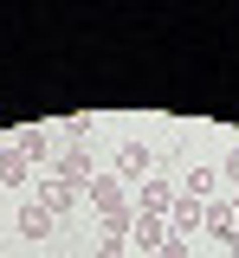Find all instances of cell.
<instances>
[{"instance_id": "obj_1", "label": "cell", "mask_w": 239, "mask_h": 258, "mask_svg": "<svg viewBox=\"0 0 239 258\" xmlns=\"http://www.w3.org/2000/svg\"><path fill=\"white\" fill-rule=\"evenodd\" d=\"M130 239H136V252H142V258H155L162 245H168V220H149V213H136V220H130Z\"/></svg>"}, {"instance_id": "obj_2", "label": "cell", "mask_w": 239, "mask_h": 258, "mask_svg": "<svg viewBox=\"0 0 239 258\" xmlns=\"http://www.w3.org/2000/svg\"><path fill=\"white\" fill-rule=\"evenodd\" d=\"M58 181H71V187H84V181H91V155H84L78 142H71L65 155H58Z\"/></svg>"}, {"instance_id": "obj_3", "label": "cell", "mask_w": 239, "mask_h": 258, "mask_svg": "<svg viewBox=\"0 0 239 258\" xmlns=\"http://www.w3.org/2000/svg\"><path fill=\"white\" fill-rule=\"evenodd\" d=\"M91 207H97L103 220H116V213H130V207H123V187H116V181H91Z\"/></svg>"}, {"instance_id": "obj_4", "label": "cell", "mask_w": 239, "mask_h": 258, "mask_svg": "<svg viewBox=\"0 0 239 258\" xmlns=\"http://www.w3.org/2000/svg\"><path fill=\"white\" fill-rule=\"evenodd\" d=\"M168 207H174L168 181H149V187H142V213H149V220H168Z\"/></svg>"}, {"instance_id": "obj_5", "label": "cell", "mask_w": 239, "mask_h": 258, "mask_svg": "<svg viewBox=\"0 0 239 258\" xmlns=\"http://www.w3.org/2000/svg\"><path fill=\"white\" fill-rule=\"evenodd\" d=\"M39 207H45V213H65V207H78V187H71V181H45Z\"/></svg>"}, {"instance_id": "obj_6", "label": "cell", "mask_w": 239, "mask_h": 258, "mask_svg": "<svg viewBox=\"0 0 239 258\" xmlns=\"http://www.w3.org/2000/svg\"><path fill=\"white\" fill-rule=\"evenodd\" d=\"M201 220H207V207H201V200H188V194H181V200L168 207V232H174V226L188 232V226H201Z\"/></svg>"}, {"instance_id": "obj_7", "label": "cell", "mask_w": 239, "mask_h": 258, "mask_svg": "<svg viewBox=\"0 0 239 258\" xmlns=\"http://www.w3.org/2000/svg\"><path fill=\"white\" fill-rule=\"evenodd\" d=\"M26 174H33V161L20 155V149H0V181H7V187H20Z\"/></svg>"}, {"instance_id": "obj_8", "label": "cell", "mask_w": 239, "mask_h": 258, "mask_svg": "<svg viewBox=\"0 0 239 258\" xmlns=\"http://www.w3.org/2000/svg\"><path fill=\"white\" fill-rule=\"evenodd\" d=\"M201 226H213V232H220V245H226V239H233L239 232V220H233V207H220V200H207V220Z\"/></svg>"}, {"instance_id": "obj_9", "label": "cell", "mask_w": 239, "mask_h": 258, "mask_svg": "<svg viewBox=\"0 0 239 258\" xmlns=\"http://www.w3.org/2000/svg\"><path fill=\"white\" fill-rule=\"evenodd\" d=\"M20 239H52V213L45 207H26L20 213Z\"/></svg>"}, {"instance_id": "obj_10", "label": "cell", "mask_w": 239, "mask_h": 258, "mask_svg": "<svg viewBox=\"0 0 239 258\" xmlns=\"http://www.w3.org/2000/svg\"><path fill=\"white\" fill-rule=\"evenodd\" d=\"M142 168H149V149L142 142H123L116 149V174H142Z\"/></svg>"}, {"instance_id": "obj_11", "label": "cell", "mask_w": 239, "mask_h": 258, "mask_svg": "<svg viewBox=\"0 0 239 258\" xmlns=\"http://www.w3.org/2000/svg\"><path fill=\"white\" fill-rule=\"evenodd\" d=\"M213 187H220V174H213V168H194V174H188V200H207Z\"/></svg>"}, {"instance_id": "obj_12", "label": "cell", "mask_w": 239, "mask_h": 258, "mask_svg": "<svg viewBox=\"0 0 239 258\" xmlns=\"http://www.w3.org/2000/svg\"><path fill=\"white\" fill-rule=\"evenodd\" d=\"M20 155H26V161L45 155V129H20Z\"/></svg>"}, {"instance_id": "obj_13", "label": "cell", "mask_w": 239, "mask_h": 258, "mask_svg": "<svg viewBox=\"0 0 239 258\" xmlns=\"http://www.w3.org/2000/svg\"><path fill=\"white\" fill-rule=\"evenodd\" d=\"M97 258H123V239H103V245H97Z\"/></svg>"}, {"instance_id": "obj_14", "label": "cell", "mask_w": 239, "mask_h": 258, "mask_svg": "<svg viewBox=\"0 0 239 258\" xmlns=\"http://www.w3.org/2000/svg\"><path fill=\"white\" fill-rule=\"evenodd\" d=\"M155 258H188V245H181V239H168V245H162Z\"/></svg>"}, {"instance_id": "obj_15", "label": "cell", "mask_w": 239, "mask_h": 258, "mask_svg": "<svg viewBox=\"0 0 239 258\" xmlns=\"http://www.w3.org/2000/svg\"><path fill=\"white\" fill-rule=\"evenodd\" d=\"M226 181H239V149H233V161H226Z\"/></svg>"}, {"instance_id": "obj_16", "label": "cell", "mask_w": 239, "mask_h": 258, "mask_svg": "<svg viewBox=\"0 0 239 258\" xmlns=\"http://www.w3.org/2000/svg\"><path fill=\"white\" fill-rule=\"evenodd\" d=\"M226 258H239V232H233V239H226Z\"/></svg>"}, {"instance_id": "obj_17", "label": "cell", "mask_w": 239, "mask_h": 258, "mask_svg": "<svg viewBox=\"0 0 239 258\" xmlns=\"http://www.w3.org/2000/svg\"><path fill=\"white\" fill-rule=\"evenodd\" d=\"M233 220H239V200H233Z\"/></svg>"}, {"instance_id": "obj_18", "label": "cell", "mask_w": 239, "mask_h": 258, "mask_svg": "<svg viewBox=\"0 0 239 258\" xmlns=\"http://www.w3.org/2000/svg\"><path fill=\"white\" fill-rule=\"evenodd\" d=\"M136 258H142V252H136Z\"/></svg>"}]
</instances>
